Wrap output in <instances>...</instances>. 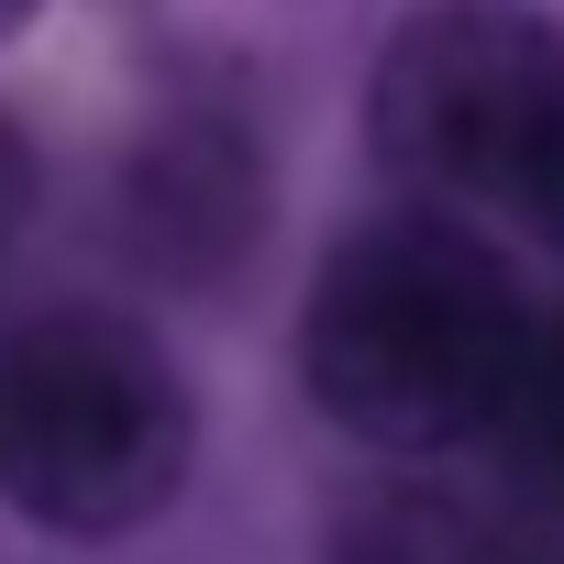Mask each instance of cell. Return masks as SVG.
<instances>
[{
    "label": "cell",
    "mask_w": 564,
    "mask_h": 564,
    "mask_svg": "<svg viewBox=\"0 0 564 564\" xmlns=\"http://www.w3.org/2000/svg\"><path fill=\"white\" fill-rule=\"evenodd\" d=\"M465 564H564V476H520L509 498L465 509Z\"/></svg>",
    "instance_id": "obj_9"
},
{
    "label": "cell",
    "mask_w": 564,
    "mask_h": 564,
    "mask_svg": "<svg viewBox=\"0 0 564 564\" xmlns=\"http://www.w3.org/2000/svg\"><path fill=\"white\" fill-rule=\"evenodd\" d=\"M199 399L122 311H23L0 333V509L56 542H122L177 509Z\"/></svg>",
    "instance_id": "obj_2"
},
{
    "label": "cell",
    "mask_w": 564,
    "mask_h": 564,
    "mask_svg": "<svg viewBox=\"0 0 564 564\" xmlns=\"http://www.w3.org/2000/svg\"><path fill=\"white\" fill-rule=\"evenodd\" d=\"M122 221H133V254L166 265V276H221L254 232H265V166L243 144L232 111H188V122H155L133 177H122Z\"/></svg>",
    "instance_id": "obj_4"
},
{
    "label": "cell",
    "mask_w": 564,
    "mask_h": 564,
    "mask_svg": "<svg viewBox=\"0 0 564 564\" xmlns=\"http://www.w3.org/2000/svg\"><path fill=\"white\" fill-rule=\"evenodd\" d=\"M23 221H34V144H23L12 111H0V254L23 243Z\"/></svg>",
    "instance_id": "obj_10"
},
{
    "label": "cell",
    "mask_w": 564,
    "mask_h": 564,
    "mask_svg": "<svg viewBox=\"0 0 564 564\" xmlns=\"http://www.w3.org/2000/svg\"><path fill=\"white\" fill-rule=\"evenodd\" d=\"M465 509L476 498H432V487H388L333 531V564H465Z\"/></svg>",
    "instance_id": "obj_6"
},
{
    "label": "cell",
    "mask_w": 564,
    "mask_h": 564,
    "mask_svg": "<svg viewBox=\"0 0 564 564\" xmlns=\"http://www.w3.org/2000/svg\"><path fill=\"white\" fill-rule=\"evenodd\" d=\"M520 476H564V322H531L520 344V377L498 399V432H487Z\"/></svg>",
    "instance_id": "obj_7"
},
{
    "label": "cell",
    "mask_w": 564,
    "mask_h": 564,
    "mask_svg": "<svg viewBox=\"0 0 564 564\" xmlns=\"http://www.w3.org/2000/svg\"><path fill=\"white\" fill-rule=\"evenodd\" d=\"M34 23V0H0V34H23Z\"/></svg>",
    "instance_id": "obj_11"
},
{
    "label": "cell",
    "mask_w": 564,
    "mask_h": 564,
    "mask_svg": "<svg viewBox=\"0 0 564 564\" xmlns=\"http://www.w3.org/2000/svg\"><path fill=\"white\" fill-rule=\"evenodd\" d=\"M344 12H355V0H144V34L199 89H243V78L300 67Z\"/></svg>",
    "instance_id": "obj_5"
},
{
    "label": "cell",
    "mask_w": 564,
    "mask_h": 564,
    "mask_svg": "<svg viewBox=\"0 0 564 564\" xmlns=\"http://www.w3.org/2000/svg\"><path fill=\"white\" fill-rule=\"evenodd\" d=\"M553 45H564V12H542V0H421L388 34L377 89H366L388 177H410L443 210L498 199Z\"/></svg>",
    "instance_id": "obj_3"
},
{
    "label": "cell",
    "mask_w": 564,
    "mask_h": 564,
    "mask_svg": "<svg viewBox=\"0 0 564 564\" xmlns=\"http://www.w3.org/2000/svg\"><path fill=\"white\" fill-rule=\"evenodd\" d=\"M520 344H531V300L509 254L465 232L443 199L344 232L300 311V377L322 421L377 454L487 443L520 377Z\"/></svg>",
    "instance_id": "obj_1"
},
{
    "label": "cell",
    "mask_w": 564,
    "mask_h": 564,
    "mask_svg": "<svg viewBox=\"0 0 564 564\" xmlns=\"http://www.w3.org/2000/svg\"><path fill=\"white\" fill-rule=\"evenodd\" d=\"M498 210H520V221L564 254V45H553V67H542V100H531V122H520V155H509V177H498Z\"/></svg>",
    "instance_id": "obj_8"
}]
</instances>
